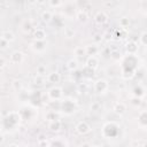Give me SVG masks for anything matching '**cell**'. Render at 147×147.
<instances>
[{
  "mask_svg": "<svg viewBox=\"0 0 147 147\" xmlns=\"http://www.w3.org/2000/svg\"><path fill=\"white\" fill-rule=\"evenodd\" d=\"M142 147H147V144H144V145H142Z\"/></svg>",
  "mask_w": 147,
  "mask_h": 147,
  "instance_id": "d590c367",
  "label": "cell"
},
{
  "mask_svg": "<svg viewBox=\"0 0 147 147\" xmlns=\"http://www.w3.org/2000/svg\"><path fill=\"white\" fill-rule=\"evenodd\" d=\"M82 147H92V146H91L88 142H85V144H83V145H82Z\"/></svg>",
  "mask_w": 147,
  "mask_h": 147,
  "instance_id": "836d02e7",
  "label": "cell"
},
{
  "mask_svg": "<svg viewBox=\"0 0 147 147\" xmlns=\"http://www.w3.org/2000/svg\"><path fill=\"white\" fill-rule=\"evenodd\" d=\"M138 44L136 42V41H133V40H131V41H129L126 45H125V51H126V53H129L130 55H134L136 53H137V51H138Z\"/></svg>",
  "mask_w": 147,
  "mask_h": 147,
  "instance_id": "8992f818",
  "label": "cell"
},
{
  "mask_svg": "<svg viewBox=\"0 0 147 147\" xmlns=\"http://www.w3.org/2000/svg\"><path fill=\"white\" fill-rule=\"evenodd\" d=\"M77 68H78V62H77V60L71 59V60H69V61L67 62V69H68V70L74 71V70H76Z\"/></svg>",
  "mask_w": 147,
  "mask_h": 147,
  "instance_id": "e0dca14e",
  "label": "cell"
},
{
  "mask_svg": "<svg viewBox=\"0 0 147 147\" xmlns=\"http://www.w3.org/2000/svg\"><path fill=\"white\" fill-rule=\"evenodd\" d=\"M74 53H75L76 56H83V55L86 54V51H85V48H83V47H76L75 51H74Z\"/></svg>",
  "mask_w": 147,
  "mask_h": 147,
  "instance_id": "44dd1931",
  "label": "cell"
},
{
  "mask_svg": "<svg viewBox=\"0 0 147 147\" xmlns=\"http://www.w3.org/2000/svg\"><path fill=\"white\" fill-rule=\"evenodd\" d=\"M129 24H130V20H129L127 17H122V18H119V25H121L122 28H126V26H129Z\"/></svg>",
  "mask_w": 147,
  "mask_h": 147,
  "instance_id": "cb8c5ba5",
  "label": "cell"
},
{
  "mask_svg": "<svg viewBox=\"0 0 147 147\" xmlns=\"http://www.w3.org/2000/svg\"><path fill=\"white\" fill-rule=\"evenodd\" d=\"M9 147H18V146H17V145H15V144H11Z\"/></svg>",
  "mask_w": 147,
  "mask_h": 147,
  "instance_id": "e575fe53",
  "label": "cell"
},
{
  "mask_svg": "<svg viewBox=\"0 0 147 147\" xmlns=\"http://www.w3.org/2000/svg\"><path fill=\"white\" fill-rule=\"evenodd\" d=\"M24 147H29V146H24Z\"/></svg>",
  "mask_w": 147,
  "mask_h": 147,
  "instance_id": "8d00e7d4",
  "label": "cell"
},
{
  "mask_svg": "<svg viewBox=\"0 0 147 147\" xmlns=\"http://www.w3.org/2000/svg\"><path fill=\"white\" fill-rule=\"evenodd\" d=\"M85 51H86V54H87V55H90V56H94V55L99 52V47H98L95 44H93V45H88V46H86V47H85Z\"/></svg>",
  "mask_w": 147,
  "mask_h": 147,
  "instance_id": "4fadbf2b",
  "label": "cell"
},
{
  "mask_svg": "<svg viewBox=\"0 0 147 147\" xmlns=\"http://www.w3.org/2000/svg\"><path fill=\"white\" fill-rule=\"evenodd\" d=\"M39 147H48V141L46 140V139H44V140H39Z\"/></svg>",
  "mask_w": 147,
  "mask_h": 147,
  "instance_id": "83f0119b",
  "label": "cell"
},
{
  "mask_svg": "<svg viewBox=\"0 0 147 147\" xmlns=\"http://www.w3.org/2000/svg\"><path fill=\"white\" fill-rule=\"evenodd\" d=\"M1 39H5L6 41L10 42V41H14L15 40V34L11 31H9V30H5L2 32V34H1Z\"/></svg>",
  "mask_w": 147,
  "mask_h": 147,
  "instance_id": "7c38bea8",
  "label": "cell"
},
{
  "mask_svg": "<svg viewBox=\"0 0 147 147\" xmlns=\"http://www.w3.org/2000/svg\"><path fill=\"white\" fill-rule=\"evenodd\" d=\"M23 60H24V55H23V53L20 52V51H15V52H13L11 55H10V62H11V63H16V64H17V63H22Z\"/></svg>",
  "mask_w": 147,
  "mask_h": 147,
  "instance_id": "277c9868",
  "label": "cell"
},
{
  "mask_svg": "<svg viewBox=\"0 0 147 147\" xmlns=\"http://www.w3.org/2000/svg\"><path fill=\"white\" fill-rule=\"evenodd\" d=\"M40 18L42 20V22L49 23V22L52 21V18H53V15H52V13H51L49 10H44V11L41 13V15H40Z\"/></svg>",
  "mask_w": 147,
  "mask_h": 147,
  "instance_id": "2e32d148",
  "label": "cell"
},
{
  "mask_svg": "<svg viewBox=\"0 0 147 147\" xmlns=\"http://www.w3.org/2000/svg\"><path fill=\"white\" fill-rule=\"evenodd\" d=\"M76 18H77L78 22L85 23V22H87V20H88V15H87V13H86L85 10H79V11L76 14Z\"/></svg>",
  "mask_w": 147,
  "mask_h": 147,
  "instance_id": "5bb4252c",
  "label": "cell"
},
{
  "mask_svg": "<svg viewBox=\"0 0 147 147\" xmlns=\"http://www.w3.org/2000/svg\"><path fill=\"white\" fill-rule=\"evenodd\" d=\"M11 86L15 91H21L23 88V82L20 80V79H14L13 83H11Z\"/></svg>",
  "mask_w": 147,
  "mask_h": 147,
  "instance_id": "ac0fdd59",
  "label": "cell"
},
{
  "mask_svg": "<svg viewBox=\"0 0 147 147\" xmlns=\"http://www.w3.org/2000/svg\"><path fill=\"white\" fill-rule=\"evenodd\" d=\"M76 131H77V133L84 136V134H87V133L91 131V126L88 125V123L82 121V122H79V123L76 125Z\"/></svg>",
  "mask_w": 147,
  "mask_h": 147,
  "instance_id": "3957f363",
  "label": "cell"
},
{
  "mask_svg": "<svg viewBox=\"0 0 147 147\" xmlns=\"http://www.w3.org/2000/svg\"><path fill=\"white\" fill-rule=\"evenodd\" d=\"M85 64H86V67H87L88 69L95 70V69L98 68L99 61H98V59H96L95 56H88L87 60H86V62H85Z\"/></svg>",
  "mask_w": 147,
  "mask_h": 147,
  "instance_id": "52a82bcc",
  "label": "cell"
},
{
  "mask_svg": "<svg viewBox=\"0 0 147 147\" xmlns=\"http://www.w3.org/2000/svg\"><path fill=\"white\" fill-rule=\"evenodd\" d=\"M140 41H141V44L147 45V32L141 33V36H140Z\"/></svg>",
  "mask_w": 147,
  "mask_h": 147,
  "instance_id": "4316f807",
  "label": "cell"
},
{
  "mask_svg": "<svg viewBox=\"0 0 147 147\" xmlns=\"http://www.w3.org/2000/svg\"><path fill=\"white\" fill-rule=\"evenodd\" d=\"M101 39H102V37H101L100 34H95V36H94V40H95V41H99V40L101 41Z\"/></svg>",
  "mask_w": 147,
  "mask_h": 147,
  "instance_id": "d6a6232c",
  "label": "cell"
},
{
  "mask_svg": "<svg viewBox=\"0 0 147 147\" xmlns=\"http://www.w3.org/2000/svg\"><path fill=\"white\" fill-rule=\"evenodd\" d=\"M48 129H49L51 131H53V132H57V131L61 129V122H60L59 119L49 122V124H48Z\"/></svg>",
  "mask_w": 147,
  "mask_h": 147,
  "instance_id": "9a60e30c",
  "label": "cell"
},
{
  "mask_svg": "<svg viewBox=\"0 0 147 147\" xmlns=\"http://www.w3.org/2000/svg\"><path fill=\"white\" fill-rule=\"evenodd\" d=\"M31 47L36 52H44L45 48H46V44H45V41H38V40H36L34 42L31 44Z\"/></svg>",
  "mask_w": 147,
  "mask_h": 147,
  "instance_id": "30bf717a",
  "label": "cell"
},
{
  "mask_svg": "<svg viewBox=\"0 0 147 147\" xmlns=\"http://www.w3.org/2000/svg\"><path fill=\"white\" fill-rule=\"evenodd\" d=\"M62 95H63V92H62L61 87L54 86V87L49 88V91H48V96L52 100H60L62 98Z\"/></svg>",
  "mask_w": 147,
  "mask_h": 147,
  "instance_id": "7a4b0ae2",
  "label": "cell"
},
{
  "mask_svg": "<svg viewBox=\"0 0 147 147\" xmlns=\"http://www.w3.org/2000/svg\"><path fill=\"white\" fill-rule=\"evenodd\" d=\"M114 111H115V114L122 116V115H124L125 111H126V106H125L123 102H117V103L115 105V107H114Z\"/></svg>",
  "mask_w": 147,
  "mask_h": 147,
  "instance_id": "8fae6325",
  "label": "cell"
},
{
  "mask_svg": "<svg viewBox=\"0 0 147 147\" xmlns=\"http://www.w3.org/2000/svg\"><path fill=\"white\" fill-rule=\"evenodd\" d=\"M33 37L38 41H44L45 38H46V32H45L44 29H40V28L39 29H36L34 30V33H33Z\"/></svg>",
  "mask_w": 147,
  "mask_h": 147,
  "instance_id": "9c48e42d",
  "label": "cell"
},
{
  "mask_svg": "<svg viewBox=\"0 0 147 147\" xmlns=\"http://www.w3.org/2000/svg\"><path fill=\"white\" fill-rule=\"evenodd\" d=\"M6 65H7V64H6V59H5L3 56H1V57H0V67H1V69H3Z\"/></svg>",
  "mask_w": 147,
  "mask_h": 147,
  "instance_id": "f1b7e54d",
  "label": "cell"
},
{
  "mask_svg": "<svg viewBox=\"0 0 147 147\" xmlns=\"http://www.w3.org/2000/svg\"><path fill=\"white\" fill-rule=\"evenodd\" d=\"M37 74H38L39 76H45V74H46V65L39 64V65L37 67Z\"/></svg>",
  "mask_w": 147,
  "mask_h": 147,
  "instance_id": "7402d4cb",
  "label": "cell"
},
{
  "mask_svg": "<svg viewBox=\"0 0 147 147\" xmlns=\"http://www.w3.org/2000/svg\"><path fill=\"white\" fill-rule=\"evenodd\" d=\"M94 21L96 24H105L107 21H108V15L105 13V11H98L94 16Z\"/></svg>",
  "mask_w": 147,
  "mask_h": 147,
  "instance_id": "5b68a950",
  "label": "cell"
},
{
  "mask_svg": "<svg viewBox=\"0 0 147 147\" xmlns=\"http://www.w3.org/2000/svg\"><path fill=\"white\" fill-rule=\"evenodd\" d=\"M132 103H134V105H140V99H139L138 96L133 98V99H132Z\"/></svg>",
  "mask_w": 147,
  "mask_h": 147,
  "instance_id": "1f68e13d",
  "label": "cell"
},
{
  "mask_svg": "<svg viewBox=\"0 0 147 147\" xmlns=\"http://www.w3.org/2000/svg\"><path fill=\"white\" fill-rule=\"evenodd\" d=\"M99 106H100V105H99L98 102H94V103H92V105H91V109H92V110H98Z\"/></svg>",
  "mask_w": 147,
  "mask_h": 147,
  "instance_id": "4dcf8cb0",
  "label": "cell"
},
{
  "mask_svg": "<svg viewBox=\"0 0 147 147\" xmlns=\"http://www.w3.org/2000/svg\"><path fill=\"white\" fill-rule=\"evenodd\" d=\"M109 87V84L106 79H98L95 83H94V90L98 92V93H105Z\"/></svg>",
  "mask_w": 147,
  "mask_h": 147,
  "instance_id": "6da1fadb",
  "label": "cell"
},
{
  "mask_svg": "<svg viewBox=\"0 0 147 147\" xmlns=\"http://www.w3.org/2000/svg\"><path fill=\"white\" fill-rule=\"evenodd\" d=\"M110 57L113 59V60H115V61H118L119 59H121V53H119V51H111L110 52Z\"/></svg>",
  "mask_w": 147,
  "mask_h": 147,
  "instance_id": "603a6c76",
  "label": "cell"
},
{
  "mask_svg": "<svg viewBox=\"0 0 147 147\" xmlns=\"http://www.w3.org/2000/svg\"><path fill=\"white\" fill-rule=\"evenodd\" d=\"M22 26H23V29H22V30H23L24 32H28V31L32 28V26H31V21H25V22L23 23V25H22Z\"/></svg>",
  "mask_w": 147,
  "mask_h": 147,
  "instance_id": "d4e9b609",
  "label": "cell"
},
{
  "mask_svg": "<svg viewBox=\"0 0 147 147\" xmlns=\"http://www.w3.org/2000/svg\"><path fill=\"white\" fill-rule=\"evenodd\" d=\"M60 80H61V75L57 71H53V72L47 75V82H49L52 84H56Z\"/></svg>",
  "mask_w": 147,
  "mask_h": 147,
  "instance_id": "ba28073f",
  "label": "cell"
},
{
  "mask_svg": "<svg viewBox=\"0 0 147 147\" xmlns=\"http://www.w3.org/2000/svg\"><path fill=\"white\" fill-rule=\"evenodd\" d=\"M62 3H63L62 1H54V0L48 1V5H49V6H52V7H59V6H61Z\"/></svg>",
  "mask_w": 147,
  "mask_h": 147,
  "instance_id": "484cf974",
  "label": "cell"
},
{
  "mask_svg": "<svg viewBox=\"0 0 147 147\" xmlns=\"http://www.w3.org/2000/svg\"><path fill=\"white\" fill-rule=\"evenodd\" d=\"M8 44H9L8 41H6L5 39H1V48H2V49H6Z\"/></svg>",
  "mask_w": 147,
  "mask_h": 147,
  "instance_id": "f546056e",
  "label": "cell"
},
{
  "mask_svg": "<svg viewBox=\"0 0 147 147\" xmlns=\"http://www.w3.org/2000/svg\"><path fill=\"white\" fill-rule=\"evenodd\" d=\"M46 80H47V78H45L44 76L37 75V77L34 78V84H37V85H42V84L46 83Z\"/></svg>",
  "mask_w": 147,
  "mask_h": 147,
  "instance_id": "ffe728a7",
  "label": "cell"
},
{
  "mask_svg": "<svg viewBox=\"0 0 147 147\" xmlns=\"http://www.w3.org/2000/svg\"><path fill=\"white\" fill-rule=\"evenodd\" d=\"M63 33H64V36L67 37V38H72L74 36H75V30L72 29V28H70V26H65L64 28V30H63Z\"/></svg>",
  "mask_w": 147,
  "mask_h": 147,
  "instance_id": "d6986e66",
  "label": "cell"
}]
</instances>
